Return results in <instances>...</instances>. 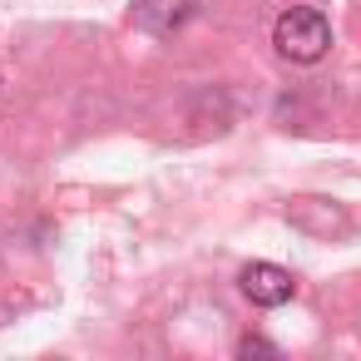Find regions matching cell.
<instances>
[{
    "label": "cell",
    "mask_w": 361,
    "mask_h": 361,
    "mask_svg": "<svg viewBox=\"0 0 361 361\" xmlns=\"http://www.w3.org/2000/svg\"><path fill=\"white\" fill-rule=\"evenodd\" d=\"M272 45H277V55L292 60V65H317V60L331 50V25H326L322 11L292 6V11L277 16V25H272Z\"/></svg>",
    "instance_id": "obj_1"
},
{
    "label": "cell",
    "mask_w": 361,
    "mask_h": 361,
    "mask_svg": "<svg viewBox=\"0 0 361 361\" xmlns=\"http://www.w3.org/2000/svg\"><path fill=\"white\" fill-rule=\"evenodd\" d=\"M238 287H243V297L252 307H287L297 297V277L287 267H277V262H247L238 272Z\"/></svg>",
    "instance_id": "obj_2"
},
{
    "label": "cell",
    "mask_w": 361,
    "mask_h": 361,
    "mask_svg": "<svg viewBox=\"0 0 361 361\" xmlns=\"http://www.w3.org/2000/svg\"><path fill=\"white\" fill-rule=\"evenodd\" d=\"M188 20H193V0H134V25H139L144 35L169 40V35H178Z\"/></svg>",
    "instance_id": "obj_3"
},
{
    "label": "cell",
    "mask_w": 361,
    "mask_h": 361,
    "mask_svg": "<svg viewBox=\"0 0 361 361\" xmlns=\"http://www.w3.org/2000/svg\"><path fill=\"white\" fill-rule=\"evenodd\" d=\"M287 218H292V228H302V233H312V238L346 233V213H341L331 198H292Z\"/></svg>",
    "instance_id": "obj_4"
},
{
    "label": "cell",
    "mask_w": 361,
    "mask_h": 361,
    "mask_svg": "<svg viewBox=\"0 0 361 361\" xmlns=\"http://www.w3.org/2000/svg\"><path fill=\"white\" fill-rule=\"evenodd\" d=\"M238 356H243V361H252V356H277V346H272L267 336H252V331H247V336L238 341Z\"/></svg>",
    "instance_id": "obj_5"
}]
</instances>
